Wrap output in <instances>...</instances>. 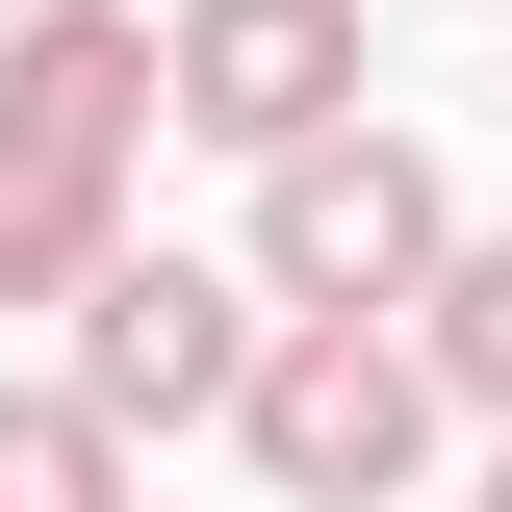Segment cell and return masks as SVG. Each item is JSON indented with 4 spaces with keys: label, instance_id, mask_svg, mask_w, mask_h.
I'll return each instance as SVG.
<instances>
[{
    "label": "cell",
    "instance_id": "cell-1",
    "mask_svg": "<svg viewBox=\"0 0 512 512\" xmlns=\"http://www.w3.org/2000/svg\"><path fill=\"white\" fill-rule=\"evenodd\" d=\"M436 436H461V384H436V333H410V308H282V333H256V384H231V461H256L282 512H384Z\"/></svg>",
    "mask_w": 512,
    "mask_h": 512
},
{
    "label": "cell",
    "instance_id": "cell-3",
    "mask_svg": "<svg viewBox=\"0 0 512 512\" xmlns=\"http://www.w3.org/2000/svg\"><path fill=\"white\" fill-rule=\"evenodd\" d=\"M52 333H77V384H103L128 436H231V384H256V333H282V282H256V256H103Z\"/></svg>",
    "mask_w": 512,
    "mask_h": 512
},
{
    "label": "cell",
    "instance_id": "cell-7",
    "mask_svg": "<svg viewBox=\"0 0 512 512\" xmlns=\"http://www.w3.org/2000/svg\"><path fill=\"white\" fill-rule=\"evenodd\" d=\"M128 461H154V436H128L103 384H0V512H103Z\"/></svg>",
    "mask_w": 512,
    "mask_h": 512
},
{
    "label": "cell",
    "instance_id": "cell-5",
    "mask_svg": "<svg viewBox=\"0 0 512 512\" xmlns=\"http://www.w3.org/2000/svg\"><path fill=\"white\" fill-rule=\"evenodd\" d=\"M103 256H128V154L52 128V103H0V308H77Z\"/></svg>",
    "mask_w": 512,
    "mask_h": 512
},
{
    "label": "cell",
    "instance_id": "cell-4",
    "mask_svg": "<svg viewBox=\"0 0 512 512\" xmlns=\"http://www.w3.org/2000/svg\"><path fill=\"white\" fill-rule=\"evenodd\" d=\"M154 77H180L205 154H282V128L359 103V0H154Z\"/></svg>",
    "mask_w": 512,
    "mask_h": 512
},
{
    "label": "cell",
    "instance_id": "cell-6",
    "mask_svg": "<svg viewBox=\"0 0 512 512\" xmlns=\"http://www.w3.org/2000/svg\"><path fill=\"white\" fill-rule=\"evenodd\" d=\"M0 103H52V128H103V154H154V128H180L154 0H26V26H0Z\"/></svg>",
    "mask_w": 512,
    "mask_h": 512
},
{
    "label": "cell",
    "instance_id": "cell-9",
    "mask_svg": "<svg viewBox=\"0 0 512 512\" xmlns=\"http://www.w3.org/2000/svg\"><path fill=\"white\" fill-rule=\"evenodd\" d=\"M0 26H26V0H0Z\"/></svg>",
    "mask_w": 512,
    "mask_h": 512
},
{
    "label": "cell",
    "instance_id": "cell-2",
    "mask_svg": "<svg viewBox=\"0 0 512 512\" xmlns=\"http://www.w3.org/2000/svg\"><path fill=\"white\" fill-rule=\"evenodd\" d=\"M461 256V180L436 154H410V128H282V154H256V282H282V308H410V282H436Z\"/></svg>",
    "mask_w": 512,
    "mask_h": 512
},
{
    "label": "cell",
    "instance_id": "cell-8",
    "mask_svg": "<svg viewBox=\"0 0 512 512\" xmlns=\"http://www.w3.org/2000/svg\"><path fill=\"white\" fill-rule=\"evenodd\" d=\"M410 333H436V384H461V410L512 436V231H461L436 282H410Z\"/></svg>",
    "mask_w": 512,
    "mask_h": 512
}]
</instances>
